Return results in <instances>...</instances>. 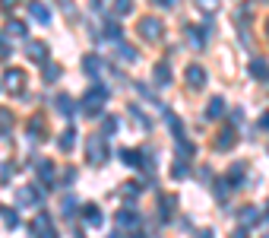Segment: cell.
<instances>
[{
	"instance_id": "cell-14",
	"label": "cell",
	"mask_w": 269,
	"mask_h": 238,
	"mask_svg": "<svg viewBox=\"0 0 269 238\" xmlns=\"http://www.w3.org/2000/svg\"><path fill=\"white\" fill-rule=\"evenodd\" d=\"M250 76H254V80H260V83L269 80V64L263 61V57H254V61H250Z\"/></svg>"
},
{
	"instance_id": "cell-12",
	"label": "cell",
	"mask_w": 269,
	"mask_h": 238,
	"mask_svg": "<svg viewBox=\"0 0 269 238\" xmlns=\"http://www.w3.org/2000/svg\"><path fill=\"white\" fill-rule=\"evenodd\" d=\"M29 13H32V19L41 22V25H48V22H51V10H48L45 3H41V0H29Z\"/></svg>"
},
{
	"instance_id": "cell-6",
	"label": "cell",
	"mask_w": 269,
	"mask_h": 238,
	"mask_svg": "<svg viewBox=\"0 0 269 238\" xmlns=\"http://www.w3.org/2000/svg\"><path fill=\"white\" fill-rule=\"evenodd\" d=\"M3 89L10 92V96H19L25 89V73L22 70H6L3 73Z\"/></svg>"
},
{
	"instance_id": "cell-15",
	"label": "cell",
	"mask_w": 269,
	"mask_h": 238,
	"mask_svg": "<svg viewBox=\"0 0 269 238\" xmlns=\"http://www.w3.org/2000/svg\"><path fill=\"white\" fill-rule=\"evenodd\" d=\"M29 137L32 140H45L48 137V127H45V118H41V115H35L29 121Z\"/></svg>"
},
{
	"instance_id": "cell-40",
	"label": "cell",
	"mask_w": 269,
	"mask_h": 238,
	"mask_svg": "<svg viewBox=\"0 0 269 238\" xmlns=\"http://www.w3.org/2000/svg\"><path fill=\"white\" fill-rule=\"evenodd\" d=\"M57 181H60V184H73V181H76V168H73V165H70V168H64Z\"/></svg>"
},
{
	"instance_id": "cell-32",
	"label": "cell",
	"mask_w": 269,
	"mask_h": 238,
	"mask_svg": "<svg viewBox=\"0 0 269 238\" xmlns=\"http://www.w3.org/2000/svg\"><path fill=\"white\" fill-rule=\"evenodd\" d=\"M238 216H241V223H244V226H254V223H257V219H260V213H257V210H254V207H244V210H241V213H238Z\"/></svg>"
},
{
	"instance_id": "cell-56",
	"label": "cell",
	"mask_w": 269,
	"mask_h": 238,
	"mask_svg": "<svg viewBox=\"0 0 269 238\" xmlns=\"http://www.w3.org/2000/svg\"><path fill=\"white\" fill-rule=\"evenodd\" d=\"M266 238H269V235H266Z\"/></svg>"
},
{
	"instance_id": "cell-18",
	"label": "cell",
	"mask_w": 269,
	"mask_h": 238,
	"mask_svg": "<svg viewBox=\"0 0 269 238\" xmlns=\"http://www.w3.org/2000/svg\"><path fill=\"white\" fill-rule=\"evenodd\" d=\"M60 76H64V70H60V64H54V61L41 64V80H45V83H57Z\"/></svg>"
},
{
	"instance_id": "cell-41",
	"label": "cell",
	"mask_w": 269,
	"mask_h": 238,
	"mask_svg": "<svg viewBox=\"0 0 269 238\" xmlns=\"http://www.w3.org/2000/svg\"><path fill=\"white\" fill-rule=\"evenodd\" d=\"M196 6L203 13H215V10H219V0H196Z\"/></svg>"
},
{
	"instance_id": "cell-4",
	"label": "cell",
	"mask_w": 269,
	"mask_h": 238,
	"mask_svg": "<svg viewBox=\"0 0 269 238\" xmlns=\"http://www.w3.org/2000/svg\"><path fill=\"white\" fill-rule=\"evenodd\" d=\"M114 223H117L120 232H136V229H140V216H136L133 207H124V210H117Z\"/></svg>"
},
{
	"instance_id": "cell-35",
	"label": "cell",
	"mask_w": 269,
	"mask_h": 238,
	"mask_svg": "<svg viewBox=\"0 0 269 238\" xmlns=\"http://www.w3.org/2000/svg\"><path fill=\"white\" fill-rule=\"evenodd\" d=\"M0 216H3L6 229H16V226H19V213H16V210H0Z\"/></svg>"
},
{
	"instance_id": "cell-16",
	"label": "cell",
	"mask_w": 269,
	"mask_h": 238,
	"mask_svg": "<svg viewBox=\"0 0 269 238\" xmlns=\"http://www.w3.org/2000/svg\"><path fill=\"white\" fill-rule=\"evenodd\" d=\"M206 32H209V29H196V25H187V41H190L196 51H203V45H206Z\"/></svg>"
},
{
	"instance_id": "cell-1",
	"label": "cell",
	"mask_w": 269,
	"mask_h": 238,
	"mask_svg": "<svg viewBox=\"0 0 269 238\" xmlns=\"http://www.w3.org/2000/svg\"><path fill=\"white\" fill-rule=\"evenodd\" d=\"M86 159H89V165H95V168H101V165L111 159L108 143H105V133H92V137L86 140Z\"/></svg>"
},
{
	"instance_id": "cell-30",
	"label": "cell",
	"mask_w": 269,
	"mask_h": 238,
	"mask_svg": "<svg viewBox=\"0 0 269 238\" xmlns=\"http://www.w3.org/2000/svg\"><path fill=\"white\" fill-rule=\"evenodd\" d=\"M76 210H80V200H76V197H64V200H60V213H64V216H73Z\"/></svg>"
},
{
	"instance_id": "cell-36",
	"label": "cell",
	"mask_w": 269,
	"mask_h": 238,
	"mask_svg": "<svg viewBox=\"0 0 269 238\" xmlns=\"http://www.w3.org/2000/svg\"><path fill=\"white\" fill-rule=\"evenodd\" d=\"M114 13L117 16H130L133 13V0H114Z\"/></svg>"
},
{
	"instance_id": "cell-29",
	"label": "cell",
	"mask_w": 269,
	"mask_h": 238,
	"mask_svg": "<svg viewBox=\"0 0 269 238\" xmlns=\"http://www.w3.org/2000/svg\"><path fill=\"white\" fill-rule=\"evenodd\" d=\"M45 229H51V216H48V213H38L35 223H32V232H35V238L45 232Z\"/></svg>"
},
{
	"instance_id": "cell-17",
	"label": "cell",
	"mask_w": 269,
	"mask_h": 238,
	"mask_svg": "<svg viewBox=\"0 0 269 238\" xmlns=\"http://www.w3.org/2000/svg\"><path fill=\"white\" fill-rule=\"evenodd\" d=\"M83 70H86V76H92V80H95V76L101 73V57L98 54H86L83 57Z\"/></svg>"
},
{
	"instance_id": "cell-11",
	"label": "cell",
	"mask_w": 269,
	"mask_h": 238,
	"mask_svg": "<svg viewBox=\"0 0 269 238\" xmlns=\"http://www.w3.org/2000/svg\"><path fill=\"white\" fill-rule=\"evenodd\" d=\"M152 80H155V86H168V83H171V64L159 61L152 67Z\"/></svg>"
},
{
	"instance_id": "cell-27",
	"label": "cell",
	"mask_w": 269,
	"mask_h": 238,
	"mask_svg": "<svg viewBox=\"0 0 269 238\" xmlns=\"http://www.w3.org/2000/svg\"><path fill=\"white\" fill-rule=\"evenodd\" d=\"M101 32H105L108 38H114V41H120V38H124V25H117L114 19H108V22H105V29H101Z\"/></svg>"
},
{
	"instance_id": "cell-20",
	"label": "cell",
	"mask_w": 269,
	"mask_h": 238,
	"mask_svg": "<svg viewBox=\"0 0 269 238\" xmlns=\"http://www.w3.org/2000/svg\"><path fill=\"white\" fill-rule=\"evenodd\" d=\"M57 146H60V152H70L76 146V130H73V127H67V130L57 137Z\"/></svg>"
},
{
	"instance_id": "cell-50",
	"label": "cell",
	"mask_w": 269,
	"mask_h": 238,
	"mask_svg": "<svg viewBox=\"0 0 269 238\" xmlns=\"http://www.w3.org/2000/svg\"><path fill=\"white\" fill-rule=\"evenodd\" d=\"M260 127H263V130H269V115H263V118H260Z\"/></svg>"
},
{
	"instance_id": "cell-23",
	"label": "cell",
	"mask_w": 269,
	"mask_h": 238,
	"mask_svg": "<svg viewBox=\"0 0 269 238\" xmlns=\"http://www.w3.org/2000/svg\"><path fill=\"white\" fill-rule=\"evenodd\" d=\"M57 112L64 115V118H73V112H76V99H70V96H57Z\"/></svg>"
},
{
	"instance_id": "cell-52",
	"label": "cell",
	"mask_w": 269,
	"mask_h": 238,
	"mask_svg": "<svg viewBox=\"0 0 269 238\" xmlns=\"http://www.w3.org/2000/svg\"><path fill=\"white\" fill-rule=\"evenodd\" d=\"M266 38H269V19H266Z\"/></svg>"
},
{
	"instance_id": "cell-9",
	"label": "cell",
	"mask_w": 269,
	"mask_h": 238,
	"mask_svg": "<svg viewBox=\"0 0 269 238\" xmlns=\"http://www.w3.org/2000/svg\"><path fill=\"white\" fill-rule=\"evenodd\" d=\"M187 86L190 89H203L206 86V70L199 64H190L187 67Z\"/></svg>"
},
{
	"instance_id": "cell-42",
	"label": "cell",
	"mask_w": 269,
	"mask_h": 238,
	"mask_svg": "<svg viewBox=\"0 0 269 238\" xmlns=\"http://www.w3.org/2000/svg\"><path fill=\"white\" fill-rule=\"evenodd\" d=\"M168 213H175V197H162V219H168Z\"/></svg>"
},
{
	"instance_id": "cell-53",
	"label": "cell",
	"mask_w": 269,
	"mask_h": 238,
	"mask_svg": "<svg viewBox=\"0 0 269 238\" xmlns=\"http://www.w3.org/2000/svg\"><path fill=\"white\" fill-rule=\"evenodd\" d=\"M266 219H269V210H266Z\"/></svg>"
},
{
	"instance_id": "cell-24",
	"label": "cell",
	"mask_w": 269,
	"mask_h": 238,
	"mask_svg": "<svg viewBox=\"0 0 269 238\" xmlns=\"http://www.w3.org/2000/svg\"><path fill=\"white\" fill-rule=\"evenodd\" d=\"M120 130V118L117 115H105L101 118V133H105V137H111V133H117Z\"/></svg>"
},
{
	"instance_id": "cell-13",
	"label": "cell",
	"mask_w": 269,
	"mask_h": 238,
	"mask_svg": "<svg viewBox=\"0 0 269 238\" xmlns=\"http://www.w3.org/2000/svg\"><path fill=\"white\" fill-rule=\"evenodd\" d=\"M244 175H247V165H244V162H234V165L228 168V175H225V178H228L231 188H241V184H244Z\"/></svg>"
},
{
	"instance_id": "cell-33",
	"label": "cell",
	"mask_w": 269,
	"mask_h": 238,
	"mask_svg": "<svg viewBox=\"0 0 269 238\" xmlns=\"http://www.w3.org/2000/svg\"><path fill=\"white\" fill-rule=\"evenodd\" d=\"M130 115L136 118V124H140V130H149V127H152V121H149V118H143V112H140V108H136V105H130Z\"/></svg>"
},
{
	"instance_id": "cell-51",
	"label": "cell",
	"mask_w": 269,
	"mask_h": 238,
	"mask_svg": "<svg viewBox=\"0 0 269 238\" xmlns=\"http://www.w3.org/2000/svg\"><path fill=\"white\" fill-rule=\"evenodd\" d=\"M152 3H159V6H175V0H152Z\"/></svg>"
},
{
	"instance_id": "cell-22",
	"label": "cell",
	"mask_w": 269,
	"mask_h": 238,
	"mask_svg": "<svg viewBox=\"0 0 269 238\" xmlns=\"http://www.w3.org/2000/svg\"><path fill=\"white\" fill-rule=\"evenodd\" d=\"M35 168H38V178L45 184H54V162H51V159H41Z\"/></svg>"
},
{
	"instance_id": "cell-37",
	"label": "cell",
	"mask_w": 269,
	"mask_h": 238,
	"mask_svg": "<svg viewBox=\"0 0 269 238\" xmlns=\"http://www.w3.org/2000/svg\"><path fill=\"white\" fill-rule=\"evenodd\" d=\"M171 175H175L178 181H184V178L190 175V168H187V162H184V159H180V162H175V165H171Z\"/></svg>"
},
{
	"instance_id": "cell-55",
	"label": "cell",
	"mask_w": 269,
	"mask_h": 238,
	"mask_svg": "<svg viewBox=\"0 0 269 238\" xmlns=\"http://www.w3.org/2000/svg\"><path fill=\"white\" fill-rule=\"evenodd\" d=\"M263 3H269V0H263Z\"/></svg>"
},
{
	"instance_id": "cell-31",
	"label": "cell",
	"mask_w": 269,
	"mask_h": 238,
	"mask_svg": "<svg viewBox=\"0 0 269 238\" xmlns=\"http://www.w3.org/2000/svg\"><path fill=\"white\" fill-rule=\"evenodd\" d=\"M25 32H29V29H25V22H19V19H10V22H6V35H19V38H25Z\"/></svg>"
},
{
	"instance_id": "cell-7",
	"label": "cell",
	"mask_w": 269,
	"mask_h": 238,
	"mask_svg": "<svg viewBox=\"0 0 269 238\" xmlns=\"http://www.w3.org/2000/svg\"><path fill=\"white\" fill-rule=\"evenodd\" d=\"M25 54H29V61H35V64L51 61V51H48L45 41H29V45H25Z\"/></svg>"
},
{
	"instance_id": "cell-49",
	"label": "cell",
	"mask_w": 269,
	"mask_h": 238,
	"mask_svg": "<svg viewBox=\"0 0 269 238\" xmlns=\"http://www.w3.org/2000/svg\"><path fill=\"white\" fill-rule=\"evenodd\" d=\"M196 238H212V229H199V232H196Z\"/></svg>"
},
{
	"instance_id": "cell-28",
	"label": "cell",
	"mask_w": 269,
	"mask_h": 238,
	"mask_svg": "<svg viewBox=\"0 0 269 238\" xmlns=\"http://www.w3.org/2000/svg\"><path fill=\"white\" fill-rule=\"evenodd\" d=\"M117 159H120L124 165H140L143 156H136V149H117Z\"/></svg>"
},
{
	"instance_id": "cell-48",
	"label": "cell",
	"mask_w": 269,
	"mask_h": 238,
	"mask_svg": "<svg viewBox=\"0 0 269 238\" xmlns=\"http://www.w3.org/2000/svg\"><path fill=\"white\" fill-rule=\"evenodd\" d=\"M38 238H57V229H45V232H41Z\"/></svg>"
},
{
	"instance_id": "cell-5",
	"label": "cell",
	"mask_w": 269,
	"mask_h": 238,
	"mask_svg": "<svg viewBox=\"0 0 269 238\" xmlns=\"http://www.w3.org/2000/svg\"><path fill=\"white\" fill-rule=\"evenodd\" d=\"M41 203V191L38 188H32V184H22L19 191H16V207H29V210H35Z\"/></svg>"
},
{
	"instance_id": "cell-38",
	"label": "cell",
	"mask_w": 269,
	"mask_h": 238,
	"mask_svg": "<svg viewBox=\"0 0 269 238\" xmlns=\"http://www.w3.org/2000/svg\"><path fill=\"white\" fill-rule=\"evenodd\" d=\"M178 156L184 159V162L193 156V146H190V140H178Z\"/></svg>"
},
{
	"instance_id": "cell-47",
	"label": "cell",
	"mask_w": 269,
	"mask_h": 238,
	"mask_svg": "<svg viewBox=\"0 0 269 238\" xmlns=\"http://www.w3.org/2000/svg\"><path fill=\"white\" fill-rule=\"evenodd\" d=\"M16 3H19V0H0V6H3V10H13Z\"/></svg>"
},
{
	"instance_id": "cell-21",
	"label": "cell",
	"mask_w": 269,
	"mask_h": 238,
	"mask_svg": "<svg viewBox=\"0 0 269 238\" xmlns=\"http://www.w3.org/2000/svg\"><path fill=\"white\" fill-rule=\"evenodd\" d=\"M234 140H238V133H234V127H225V130L215 137V146L219 149H231L234 146Z\"/></svg>"
},
{
	"instance_id": "cell-8",
	"label": "cell",
	"mask_w": 269,
	"mask_h": 238,
	"mask_svg": "<svg viewBox=\"0 0 269 238\" xmlns=\"http://www.w3.org/2000/svg\"><path fill=\"white\" fill-rule=\"evenodd\" d=\"M225 112H228V102H225V96H212L209 105H206V118H209V121H219Z\"/></svg>"
},
{
	"instance_id": "cell-3",
	"label": "cell",
	"mask_w": 269,
	"mask_h": 238,
	"mask_svg": "<svg viewBox=\"0 0 269 238\" xmlns=\"http://www.w3.org/2000/svg\"><path fill=\"white\" fill-rule=\"evenodd\" d=\"M140 35H143L146 41H162L165 22L159 19V16H143V19H140Z\"/></svg>"
},
{
	"instance_id": "cell-45",
	"label": "cell",
	"mask_w": 269,
	"mask_h": 238,
	"mask_svg": "<svg viewBox=\"0 0 269 238\" xmlns=\"http://www.w3.org/2000/svg\"><path fill=\"white\" fill-rule=\"evenodd\" d=\"M231 238H250V232H247V229H234Z\"/></svg>"
},
{
	"instance_id": "cell-19",
	"label": "cell",
	"mask_w": 269,
	"mask_h": 238,
	"mask_svg": "<svg viewBox=\"0 0 269 238\" xmlns=\"http://www.w3.org/2000/svg\"><path fill=\"white\" fill-rule=\"evenodd\" d=\"M114 54L120 57V61H127V64H136V61H140L136 48H133V45H127V41H117V51H114Z\"/></svg>"
},
{
	"instance_id": "cell-43",
	"label": "cell",
	"mask_w": 269,
	"mask_h": 238,
	"mask_svg": "<svg viewBox=\"0 0 269 238\" xmlns=\"http://www.w3.org/2000/svg\"><path fill=\"white\" fill-rule=\"evenodd\" d=\"M136 194H140V188H136V184H124V197H127L130 203L136 200Z\"/></svg>"
},
{
	"instance_id": "cell-10",
	"label": "cell",
	"mask_w": 269,
	"mask_h": 238,
	"mask_svg": "<svg viewBox=\"0 0 269 238\" xmlns=\"http://www.w3.org/2000/svg\"><path fill=\"white\" fill-rule=\"evenodd\" d=\"M83 219H86V226H92V229H98L101 223H105V213H101L95 203H86L83 207Z\"/></svg>"
},
{
	"instance_id": "cell-54",
	"label": "cell",
	"mask_w": 269,
	"mask_h": 238,
	"mask_svg": "<svg viewBox=\"0 0 269 238\" xmlns=\"http://www.w3.org/2000/svg\"><path fill=\"white\" fill-rule=\"evenodd\" d=\"M0 86H3V80H0Z\"/></svg>"
},
{
	"instance_id": "cell-44",
	"label": "cell",
	"mask_w": 269,
	"mask_h": 238,
	"mask_svg": "<svg viewBox=\"0 0 269 238\" xmlns=\"http://www.w3.org/2000/svg\"><path fill=\"white\" fill-rule=\"evenodd\" d=\"M0 181H3V184L13 181V165H3V168H0Z\"/></svg>"
},
{
	"instance_id": "cell-39",
	"label": "cell",
	"mask_w": 269,
	"mask_h": 238,
	"mask_svg": "<svg viewBox=\"0 0 269 238\" xmlns=\"http://www.w3.org/2000/svg\"><path fill=\"white\" fill-rule=\"evenodd\" d=\"M10 54H13V51H10V41H6V35L0 32V61H10Z\"/></svg>"
},
{
	"instance_id": "cell-26",
	"label": "cell",
	"mask_w": 269,
	"mask_h": 238,
	"mask_svg": "<svg viewBox=\"0 0 269 238\" xmlns=\"http://www.w3.org/2000/svg\"><path fill=\"white\" fill-rule=\"evenodd\" d=\"M13 127V112L10 108H0V137H6Z\"/></svg>"
},
{
	"instance_id": "cell-34",
	"label": "cell",
	"mask_w": 269,
	"mask_h": 238,
	"mask_svg": "<svg viewBox=\"0 0 269 238\" xmlns=\"http://www.w3.org/2000/svg\"><path fill=\"white\" fill-rule=\"evenodd\" d=\"M228 191H231L228 178H222V181H215V188H212V194H215V197H219V200H225V197H228Z\"/></svg>"
},
{
	"instance_id": "cell-46",
	"label": "cell",
	"mask_w": 269,
	"mask_h": 238,
	"mask_svg": "<svg viewBox=\"0 0 269 238\" xmlns=\"http://www.w3.org/2000/svg\"><path fill=\"white\" fill-rule=\"evenodd\" d=\"M57 3H60V6H64V10H67V13H70V16H73V0H57Z\"/></svg>"
},
{
	"instance_id": "cell-25",
	"label": "cell",
	"mask_w": 269,
	"mask_h": 238,
	"mask_svg": "<svg viewBox=\"0 0 269 238\" xmlns=\"http://www.w3.org/2000/svg\"><path fill=\"white\" fill-rule=\"evenodd\" d=\"M165 121H168L171 133H175L178 140H187V137H184V124H180V118H178V115H171V112H168V115H165Z\"/></svg>"
},
{
	"instance_id": "cell-2",
	"label": "cell",
	"mask_w": 269,
	"mask_h": 238,
	"mask_svg": "<svg viewBox=\"0 0 269 238\" xmlns=\"http://www.w3.org/2000/svg\"><path fill=\"white\" fill-rule=\"evenodd\" d=\"M105 99H108V89L98 83V86H92V89L83 96V105H80V108H83L89 118H95V115H101V108H105Z\"/></svg>"
}]
</instances>
